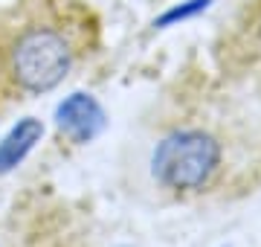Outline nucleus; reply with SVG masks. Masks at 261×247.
<instances>
[{"instance_id": "obj_1", "label": "nucleus", "mask_w": 261, "mask_h": 247, "mask_svg": "<svg viewBox=\"0 0 261 247\" xmlns=\"http://www.w3.org/2000/svg\"><path fill=\"white\" fill-rule=\"evenodd\" d=\"M99 47L87 0H12L0 6V111L58 87Z\"/></svg>"}, {"instance_id": "obj_2", "label": "nucleus", "mask_w": 261, "mask_h": 247, "mask_svg": "<svg viewBox=\"0 0 261 247\" xmlns=\"http://www.w3.org/2000/svg\"><path fill=\"white\" fill-rule=\"evenodd\" d=\"M229 166V145L209 122H180L168 128L151 152V171L163 189L177 195H200L218 186Z\"/></svg>"}, {"instance_id": "obj_3", "label": "nucleus", "mask_w": 261, "mask_h": 247, "mask_svg": "<svg viewBox=\"0 0 261 247\" xmlns=\"http://www.w3.org/2000/svg\"><path fill=\"white\" fill-rule=\"evenodd\" d=\"M218 64L226 79L261 99V0L244 3L224 27Z\"/></svg>"}, {"instance_id": "obj_4", "label": "nucleus", "mask_w": 261, "mask_h": 247, "mask_svg": "<svg viewBox=\"0 0 261 247\" xmlns=\"http://www.w3.org/2000/svg\"><path fill=\"white\" fill-rule=\"evenodd\" d=\"M105 114L96 105L93 96L87 93H73L67 102H61L58 108V128L73 140V143H87L93 140L96 131L102 128Z\"/></svg>"}, {"instance_id": "obj_5", "label": "nucleus", "mask_w": 261, "mask_h": 247, "mask_svg": "<svg viewBox=\"0 0 261 247\" xmlns=\"http://www.w3.org/2000/svg\"><path fill=\"white\" fill-rule=\"evenodd\" d=\"M41 122L35 119H23V122L15 128V131L0 143V171H9L12 166H18L23 160V154L35 145V140L41 137Z\"/></svg>"}]
</instances>
